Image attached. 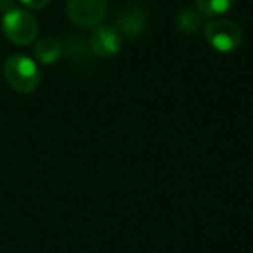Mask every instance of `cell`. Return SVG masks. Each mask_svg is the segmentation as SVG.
<instances>
[{"label":"cell","mask_w":253,"mask_h":253,"mask_svg":"<svg viewBox=\"0 0 253 253\" xmlns=\"http://www.w3.org/2000/svg\"><path fill=\"white\" fill-rule=\"evenodd\" d=\"M23 5H26L28 9H35V11H39V9H43L49 5L50 0H19Z\"/></svg>","instance_id":"cell-11"},{"label":"cell","mask_w":253,"mask_h":253,"mask_svg":"<svg viewBox=\"0 0 253 253\" xmlns=\"http://www.w3.org/2000/svg\"><path fill=\"white\" fill-rule=\"evenodd\" d=\"M68 45H66V54L70 59L77 61V63H88L92 59V56H95L92 52V47H90V42H87L85 39L82 37H71L68 40Z\"/></svg>","instance_id":"cell-10"},{"label":"cell","mask_w":253,"mask_h":253,"mask_svg":"<svg viewBox=\"0 0 253 253\" xmlns=\"http://www.w3.org/2000/svg\"><path fill=\"white\" fill-rule=\"evenodd\" d=\"M205 39L218 52H232L243 43V32L234 21L215 18L205 26Z\"/></svg>","instance_id":"cell-3"},{"label":"cell","mask_w":253,"mask_h":253,"mask_svg":"<svg viewBox=\"0 0 253 253\" xmlns=\"http://www.w3.org/2000/svg\"><path fill=\"white\" fill-rule=\"evenodd\" d=\"M115 25L122 37L137 39L139 35H142V32L146 30V25H148L146 9L142 7L141 4H137V2L123 5V7H120L118 12H116Z\"/></svg>","instance_id":"cell-5"},{"label":"cell","mask_w":253,"mask_h":253,"mask_svg":"<svg viewBox=\"0 0 253 253\" xmlns=\"http://www.w3.org/2000/svg\"><path fill=\"white\" fill-rule=\"evenodd\" d=\"M35 57L43 64H52L63 56V43L57 39L52 37H45V39L39 40L35 45Z\"/></svg>","instance_id":"cell-7"},{"label":"cell","mask_w":253,"mask_h":253,"mask_svg":"<svg viewBox=\"0 0 253 253\" xmlns=\"http://www.w3.org/2000/svg\"><path fill=\"white\" fill-rule=\"evenodd\" d=\"M108 12V0H66V14L78 28H95Z\"/></svg>","instance_id":"cell-4"},{"label":"cell","mask_w":253,"mask_h":253,"mask_svg":"<svg viewBox=\"0 0 253 253\" xmlns=\"http://www.w3.org/2000/svg\"><path fill=\"white\" fill-rule=\"evenodd\" d=\"M2 32L16 45H30L39 35V23L30 12L23 9H12L2 16Z\"/></svg>","instance_id":"cell-2"},{"label":"cell","mask_w":253,"mask_h":253,"mask_svg":"<svg viewBox=\"0 0 253 253\" xmlns=\"http://www.w3.org/2000/svg\"><path fill=\"white\" fill-rule=\"evenodd\" d=\"M122 39L120 32L111 25H99L90 33V47L92 52L97 57H104V59H111L122 49Z\"/></svg>","instance_id":"cell-6"},{"label":"cell","mask_w":253,"mask_h":253,"mask_svg":"<svg viewBox=\"0 0 253 253\" xmlns=\"http://www.w3.org/2000/svg\"><path fill=\"white\" fill-rule=\"evenodd\" d=\"M12 9H14V0H0V12L2 14L12 11Z\"/></svg>","instance_id":"cell-12"},{"label":"cell","mask_w":253,"mask_h":253,"mask_svg":"<svg viewBox=\"0 0 253 253\" xmlns=\"http://www.w3.org/2000/svg\"><path fill=\"white\" fill-rule=\"evenodd\" d=\"M4 75L7 84L19 94H30L40 85V70L32 57L25 54H14L4 64Z\"/></svg>","instance_id":"cell-1"},{"label":"cell","mask_w":253,"mask_h":253,"mask_svg":"<svg viewBox=\"0 0 253 253\" xmlns=\"http://www.w3.org/2000/svg\"><path fill=\"white\" fill-rule=\"evenodd\" d=\"M236 0H194L196 11L200 12L203 18L215 19L224 16L234 7Z\"/></svg>","instance_id":"cell-8"},{"label":"cell","mask_w":253,"mask_h":253,"mask_svg":"<svg viewBox=\"0 0 253 253\" xmlns=\"http://www.w3.org/2000/svg\"><path fill=\"white\" fill-rule=\"evenodd\" d=\"M175 25L180 33L194 35V33H198V30H201V26H203V16H201L196 9H184V11H180L179 14H177Z\"/></svg>","instance_id":"cell-9"}]
</instances>
